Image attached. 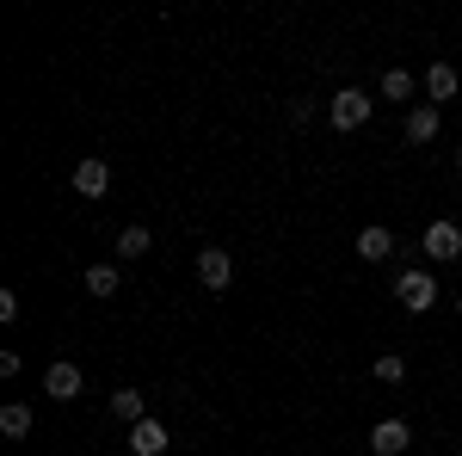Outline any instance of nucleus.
Wrapping results in <instances>:
<instances>
[{"label":"nucleus","mask_w":462,"mask_h":456,"mask_svg":"<svg viewBox=\"0 0 462 456\" xmlns=\"http://www.w3.org/2000/svg\"><path fill=\"white\" fill-rule=\"evenodd\" d=\"M457 309H462V296H457Z\"/></svg>","instance_id":"19"},{"label":"nucleus","mask_w":462,"mask_h":456,"mask_svg":"<svg viewBox=\"0 0 462 456\" xmlns=\"http://www.w3.org/2000/svg\"><path fill=\"white\" fill-rule=\"evenodd\" d=\"M457 173H462V148H457Z\"/></svg>","instance_id":"18"},{"label":"nucleus","mask_w":462,"mask_h":456,"mask_svg":"<svg viewBox=\"0 0 462 456\" xmlns=\"http://www.w3.org/2000/svg\"><path fill=\"white\" fill-rule=\"evenodd\" d=\"M413 444V425L407 420H383V425H370V451L376 456H401Z\"/></svg>","instance_id":"4"},{"label":"nucleus","mask_w":462,"mask_h":456,"mask_svg":"<svg viewBox=\"0 0 462 456\" xmlns=\"http://www.w3.org/2000/svg\"><path fill=\"white\" fill-rule=\"evenodd\" d=\"M420 247H426L431 259H462V228L457 222H431L426 235H420Z\"/></svg>","instance_id":"5"},{"label":"nucleus","mask_w":462,"mask_h":456,"mask_svg":"<svg viewBox=\"0 0 462 456\" xmlns=\"http://www.w3.org/2000/svg\"><path fill=\"white\" fill-rule=\"evenodd\" d=\"M376 377H383V383H407V358H401V351H383V358H376Z\"/></svg>","instance_id":"16"},{"label":"nucleus","mask_w":462,"mask_h":456,"mask_svg":"<svg viewBox=\"0 0 462 456\" xmlns=\"http://www.w3.org/2000/svg\"><path fill=\"white\" fill-rule=\"evenodd\" d=\"M148 247H154V235H148V228H124V235H117V253H124V259H143Z\"/></svg>","instance_id":"15"},{"label":"nucleus","mask_w":462,"mask_h":456,"mask_svg":"<svg viewBox=\"0 0 462 456\" xmlns=\"http://www.w3.org/2000/svg\"><path fill=\"white\" fill-rule=\"evenodd\" d=\"M111 414H117V420H148L143 388H117V395H111Z\"/></svg>","instance_id":"13"},{"label":"nucleus","mask_w":462,"mask_h":456,"mask_svg":"<svg viewBox=\"0 0 462 456\" xmlns=\"http://www.w3.org/2000/svg\"><path fill=\"white\" fill-rule=\"evenodd\" d=\"M327 117H333V130H364V124H370V93H364V87H339L333 106H327Z\"/></svg>","instance_id":"1"},{"label":"nucleus","mask_w":462,"mask_h":456,"mask_svg":"<svg viewBox=\"0 0 462 456\" xmlns=\"http://www.w3.org/2000/svg\"><path fill=\"white\" fill-rule=\"evenodd\" d=\"M74 191H80V198H106V191H111V167L99 161V154L74 167Z\"/></svg>","instance_id":"8"},{"label":"nucleus","mask_w":462,"mask_h":456,"mask_svg":"<svg viewBox=\"0 0 462 456\" xmlns=\"http://www.w3.org/2000/svg\"><path fill=\"white\" fill-rule=\"evenodd\" d=\"M198 278H204V290H228V284H235V259H228L222 247H204V253H198Z\"/></svg>","instance_id":"3"},{"label":"nucleus","mask_w":462,"mask_h":456,"mask_svg":"<svg viewBox=\"0 0 462 456\" xmlns=\"http://www.w3.org/2000/svg\"><path fill=\"white\" fill-rule=\"evenodd\" d=\"M457 87H462V74L450 69V62H431V74H426V93H431V106L457 99Z\"/></svg>","instance_id":"9"},{"label":"nucleus","mask_w":462,"mask_h":456,"mask_svg":"<svg viewBox=\"0 0 462 456\" xmlns=\"http://www.w3.org/2000/svg\"><path fill=\"white\" fill-rule=\"evenodd\" d=\"M87 290L93 296H111L117 290V265H87Z\"/></svg>","instance_id":"17"},{"label":"nucleus","mask_w":462,"mask_h":456,"mask_svg":"<svg viewBox=\"0 0 462 456\" xmlns=\"http://www.w3.org/2000/svg\"><path fill=\"white\" fill-rule=\"evenodd\" d=\"M80 383H87V377H80V364H69V358H56V364L43 370V388H50L56 401H74V395H80Z\"/></svg>","instance_id":"6"},{"label":"nucleus","mask_w":462,"mask_h":456,"mask_svg":"<svg viewBox=\"0 0 462 456\" xmlns=\"http://www.w3.org/2000/svg\"><path fill=\"white\" fill-rule=\"evenodd\" d=\"M167 444H173V438H167V425H161V420H136V425H130V451H136V456H167Z\"/></svg>","instance_id":"7"},{"label":"nucleus","mask_w":462,"mask_h":456,"mask_svg":"<svg viewBox=\"0 0 462 456\" xmlns=\"http://www.w3.org/2000/svg\"><path fill=\"white\" fill-rule=\"evenodd\" d=\"M413 87H420V80H413L407 69H389V74H383V99H413Z\"/></svg>","instance_id":"14"},{"label":"nucleus","mask_w":462,"mask_h":456,"mask_svg":"<svg viewBox=\"0 0 462 456\" xmlns=\"http://www.w3.org/2000/svg\"><path fill=\"white\" fill-rule=\"evenodd\" d=\"M438 130H444V124H438V106L407 111V142H420V148H426V142H438Z\"/></svg>","instance_id":"11"},{"label":"nucleus","mask_w":462,"mask_h":456,"mask_svg":"<svg viewBox=\"0 0 462 456\" xmlns=\"http://www.w3.org/2000/svg\"><path fill=\"white\" fill-rule=\"evenodd\" d=\"M0 438H13V444H25V438H32V407H19V401H6V407H0Z\"/></svg>","instance_id":"10"},{"label":"nucleus","mask_w":462,"mask_h":456,"mask_svg":"<svg viewBox=\"0 0 462 456\" xmlns=\"http://www.w3.org/2000/svg\"><path fill=\"white\" fill-rule=\"evenodd\" d=\"M389 253H394L389 228H357V259H370V265H376V259H389Z\"/></svg>","instance_id":"12"},{"label":"nucleus","mask_w":462,"mask_h":456,"mask_svg":"<svg viewBox=\"0 0 462 456\" xmlns=\"http://www.w3.org/2000/svg\"><path fill=\"white\" fill-rule=\"evenodd\" d=\"M394 296H401V309L431 315V302H438V278H431V272H401V278H394Z\"/></svg>","instance_id":"2"}]
</instances>
